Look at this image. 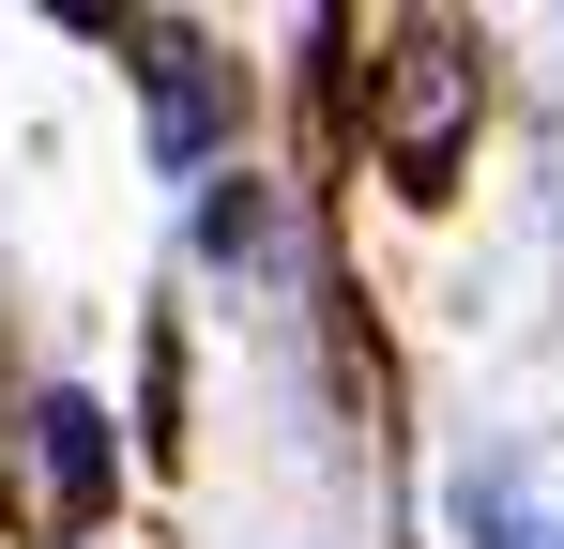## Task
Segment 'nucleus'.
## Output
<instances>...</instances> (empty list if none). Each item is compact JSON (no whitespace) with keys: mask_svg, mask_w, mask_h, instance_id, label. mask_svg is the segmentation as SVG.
<instances>
[{"mask_svg":"<svg viewBox=\"0 0 564 549\" xmlns=\"http://www.w3.org/2000/svg\"><path fill=\"white\" fill-rule=\"evenodd\" d=\"M31 428H46V504L93 519V504H107V412H93V397H46Z\"/></svg>","mask_w":564,"mask_h":549,"instance_id":"7ed1b4c3","label":"nucleus"},{"mask_svg":"<svg viewBox=\"0 0 564 549\" xmlns=\"http://www.w3.org/2000/svg\"><path fill=\"white\" fill-rule=\"evenodd\" d=\"M458 138H473V62L443 31H412L381 62V169L397 183H458Z\"/></svg>","mask_w":564,"mask_h":549,"instance_id":"f257e3e1","label":"nucleus"},{"mask_svg":"<svg viewBox=\"0 0 564 549\" xmlns=\"http://www.w3.org/2000/svg\"><path fill=\"white\" fill-rule=\"evenodd\" d=\"M138 77H153V153L198 169V153H214V107H229L214 62H198V31H138Z\"/></svg>","mask_w":564,"mask_h":549,"instance_id":"f03ea898","label":"nucleus"}]
</instances>
